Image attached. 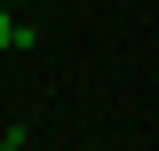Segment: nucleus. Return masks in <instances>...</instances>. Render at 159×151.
<instances>
[{
	"instance_id": "nucleus-1",
	"label": "nucleus",
	"mask_w": 159,
	"mask_h": 151,
	"mask_svg": "<svg viewBox=\"0 0 159 151\" xmlns=\"http://www.w3.org/2000/svg\"><path fill=\"white\" fill-rule=\"evenodd\" d=\"M24 40H32V24H16L8 8H0V48H24Z\"/></svg>"
},
{
	"instance_id": "nucleus-2",
	"label": "nucleus",
	"mask_w": 159,
	"mask_h": 151,
	"mask_svg": "<svg viewBox=\"0 0 159 151\" xmlns=\"http://www.w3.org/2000/svg\"><path fill=\"white\" fill-rule=\"evenodd\" d=\"M0 151H24V135H0Z\"/></svg>"
}]
</instances>
